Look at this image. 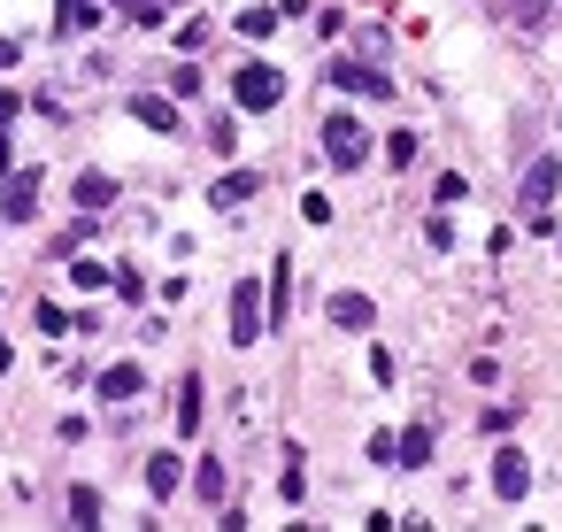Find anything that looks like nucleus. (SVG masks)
Instances as JSON below:
<instances>
[{
	"label": "nucleus",
	"mask_w": 562,
	"mask_h": 532,
	"mask_svg": "<svg viewBox=\"0 0 562 532\" xmlns=\"http://www.w3.org/2000/svg\"><path fill=\"white\" fill-rule=\"evenodd\" d=\"M232 93H239V109H278V70H262V63H247L239 78H232Z\"/></svg>",
	"instance_id": "nucleus-1"
},
{
	"label": "nucleus",
	"mask_w": 562,
	"mask_h": 532,
	"mask_svg": "<svg viewBox=\"0 0 562 532\" xmlns=\"http://www.w3.org/2000/svg\"><path fill=\"white\" fill-rule=\"evenodd\" d=\"M232 340H239V347H255V340H262V301H255V286H239V293H232Z\"/></svg>",
	"instance_id": "nucleus-2"
},
{
	"label": "nucleus",
	"mask_w": 562,
	"mask_h": 532,
	"mask_svg": "<svg viewBox=\"0 0 562 532\" xmlns=\"http://www.w3.org/2000/svg\"><path fill=\"white\" fill-rule=\"evenodd\" d=\"M324 147H331V163H339V170H355V163H362V132H355L347 117H331V124H324Z\"/></svg>",
	"instance_id": "nucleus-3"
},
{
	"label": "nucleus",
	"mask_w": 562,
	"mask_h": 532,
	"mask_svg": "<svg viewBox=\"0 0 562 532\" xmlns=\"http://www.w3.org/2000/svg\"><path fill=\"white\" fill-rule=\"evenodd\" d=\"M109 201H116V186H109L101 170H86V178H78V209H109Z\"/></svg>",
	"instance_id": "nucleus-4"
},
{
	"label": "nucleus",
	"mask_w": 562,
	"mask_h": 532,
	"mask_svg": "<svg viewBox=\"0 0 562 532\" xmlns=\"http://www.w3.org/2000/svg\"><path fill=\"white\" fill-rule=\"evenodd\" d=\"M331 317H339V324H355V332H362V324H370V301H362V293H339V301H331Z\"/></svg>",
	"instance_id": "nucleus-5"
},
{
	"label": "nucleus",
	"mask_w": 562,
	"mask_h": 532,
	"mask_svg": "<svg viewBox=\"0 0 562 532\" xmlns=\"http://www.w3.org/2000/svg\"><path fill=\"white\" fill-rule=\"evenodd\" d=\"M178 424H186V432L201 424V378H186V386H178Z\"/></svg>",
	"instance_id": "nucleus-6"
},
{
	"label": "nucleus",
	"mask_w": 562,
	"mask_h": 532,
	"mask_svg": "<svg viewBox=\"0 0 562 532\" xmlns=\"http://www.w3.org/2000/svg\"><path fill=\"white\" fill-rule=\"evenodd\" d=\"M493 486H501V501H516V494H524V463H516V455H501V470H493Z\"/></svg>",
	"instance_id": "nucleus-7"
},
{
	"label": "nucleus",
	"mask_w": 562,
	"mask_h": 532,
	"mask_svg": "<svg viewBox=\"0 0 562 532\" xmlns=\"http://www.w3.org/2000/svg\"><path fill=\"white\" fill-rule=\"evenodd\" d=\"M101 394H116V401H124V394H139V370H132V363H116V370L101 378Z\"/></svg>",
	"instance_id": "nucleus-8"
},
{
	"label": "nucleus",
	"mask_w": 562,
	"mask_h": 532,
	"mask_svg": "<svg viewBox=\"0 0 562 532\" xmlns=\"http://www.w3.org/2000/svg\"><path fill=\"white\" fill-rule=\"evenodd\" d=\"M147 486L170 494V486H178V455H155V463H147Z\"/></svg>",
	"instance_id": "nucleus-9"
},
{
	"label": "nucleus",
	"mask_w": 562,
	"mask_h": 532,
	"mask_svg": "<svg viewBox=\"0 0 562 532\" xmlns=\"http://www.w3.org/2000/svg\"><path fill=\"white\" fill-rule=\"evenodd\" d=\"M32 201H40V186H32V178H9V217H24Z\"/></svg>",
	"instance_id": "nucleus-10"
},
{
	"label": "nucleus",
	"mask_w": 562,
	"mask_h": 532,
	"mask_svg": "<svg viewBox=\"0 0 562 532\" xmlns=\"http://www.w3.org/2000/svg\"><path fill=\"white\" fill-rule=\"evenodd\" d=\"M70 517H78V524H93V517H101V494H93V486H78V494H70Z\"/></svg>",
	"instance_id": "nucleus-11"
},
{
	"label": "nucleus",
	"mask_w": 562,
	"mask_h": 532,
	"mask_svg": "<svg viewBox=\"0 0 562 532\" xmlns=\"http://www.w3.org/2000/svg\"><path fill=\"white\" fill-rule=\"evenodd\" d=\"M239 32H247V40H270V32H278V16H270V9H247V24H239Z\"/></svg>",
	"instance_id": "nucleus-12"
}]
</instances>
